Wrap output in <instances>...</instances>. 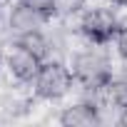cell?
Listing matches in <instances>:
<instances>
[{"label":"cell","instance_id":"obj_1","mask_svg":"<svg viewBox=\"0 0 127 127\" xmlns=\"http://www.w3.org/2000/svg\"><path fill=\"white\" fill-rule=\"evenodd\" d=\"M70 85H72V72L62 62H45V65H40L37 77H35V90L40 97L57 100L62 95H67Z\"/></svg>","mask_w":127,"mask_h":127},{"label":"cell","instance_id":"obj_2","mask_svg":"<svg viewBox=\"0 0 127 127\" xmlns=\"http://www.w3.org/2000/svg\"><path fill=\"white\" fill-rule=\"evenodd\" d=\"M75 77H77L85 87H105V85L110 82L107 60H105L100 52L77 55V60H75Z\"/></svg>","mask_w":127,"mask_h":127},{"label":"cell","instance_id":"obj_3","mask_svg":"<svg viewBox=\"0 0 127 127\" xmlns=\"http://www.w3.org/2000/svg\"><path fill=\"white\" fill-rule=\"evenodd\" d=\"M117 30H120L117 28V20H115V15L110 10H92L82 20V32L92 42H97V45L112 40V35H117Z\"/></svg>","mask_w":127,"mask_h":127},{"label":"cell","instance_id":"obj_4","mask_svg":"<svg viewBox=\"0 0 127 127\" xmlns=\"http://www.w3.org/2000/svg\"><path fill=\"white\" fill-rule=\"evenodd\" d=\"M8 65H10V72L18 80H32V77H37V70H40V57L18 45V50L8 60Z\"/></svg>","mask_w":127,"mask_h":127},{"label":"cell","instance_id":"obj_5","mask_svg":"<svg viewBox=\"0 0 127 127\" xmlns=\"http://www.w3.org/2000/svg\"><path fill=\"white\" fill-rule=\"evenodd\" d=\"M60 122L65 127H92L100 122V115H97L95 105H75L60 115Z\"/></svg>","mask_w":127,"mask_h":127},{"label":"cell","instance_id":"obj_6","mask_svg":"<svg viewBox=\"0 0 127 127\" xmlns=\"http://www.w3.org/2000/svg\"><path fill=\"white\" fill-rule=\"evenodd\" d=\"M45 20V15L42 13H37V10H32V8H28V5H18L15 10H13V18H10V28L13 30H18L20 35L23 32H30V30H37V25Z\"/></svg>","mask_w":127,"mask_h":127},{"label":"cell","instance_id":"obj_7","mask_svg":"<svg viewBox=\"0 0 127 127\" xmlns=\"http://www.w3.org/2000/svg\"><path fill=\"white\" fill-rule=\"evenodd\" d=\"M18 45H20V47H25V50H30V52H32V55H37L40 60L47 55V42H45V37H42L37 30L23 32V35H20V40H18Z\"/></svg>","mask_w":127,"mask_h":127},{"label":"cell","instance_id":"obj_8","mask_svg":"<svg viewBox=\"0 0 127 127\" xmlns=\"http://www.w3.org/2000/svg\"><path fill=\"white\" fill-rule=\"evenodd\" d=\"M105 90H107V100L112 105H117L122 110L127 107V80H110L105 85Z\"/></svg>","mask_w":127,"mask_h":127},{"label":"cell","instance_id":"obj_9","mask_svg":"<svg viewBox=\"0 0 127 127\" xmlns=\"http://www.w3.org/2000/svg\"><path fill=\"white\" fill-rule=\"evenodd\" d=\"M20 3L28 5V8H32V10H37V13H42L45 18L52 15L55 8H57V0H20Z\"/></svg>","mask_w":127,"mask_h":127},{"label":"cell","instance_id":"obj_10","mask_svg":"<svg viewBox=\"0 0 127 127\" xmlns=\"http://www.w3.org/2000/svg\"><path fill=\"white\" fill-rule=\"evenodd\" d=\"M117 50H120V55L127 60V28H120V30H117Z\"/></svg>","mask_w":127,"mask_h":127},{"label":"cell","instance_id":"obj_11","mask_svg":"<svg viewBox=\"0 0 127 127\" xmlns=\"http://www.w3.org/2000/svg\"><path fill=\"white\" fill-rule=\"evenodd\" d=\"M120 122H122V125L127 127V107H125V112H122V117H120Z\"/></svg>","mask_w":127,"mask_h":127},{"label":"cell","instance_id":"obj_12","mask_svg":"<svg viewBox=\"0 0 127 127\" xmlns=\"http://www.w3.org/2000/svg\"><path fill=\"white\" fill-rule=\"evenodd\" d=\"M112 3H117V5H127V0H112Z\"/></svg>","mask_w":127,"mask_h":127},{"label":"cell","instance_id":"obj_13","mask_svg":"<svg viewBox=\"0 0 127 127\" xmlns=\"http://www.w3.org/2000/svg\"><path fill=\"white\" fill-rule=\"evenodd\" d=\"M0 60H3V55H0Z\"/></svg>","mask_w":127,"mask_h":127}]
</instances>
